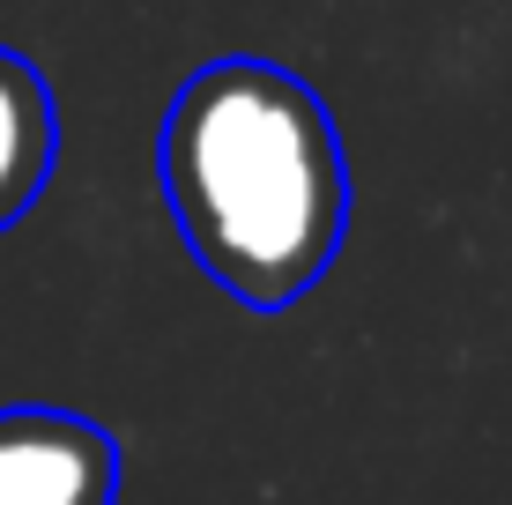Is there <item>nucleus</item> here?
<instances>
[{"instance_id":"nucleus-1","label":"nucleus","mask_w":512,"mask_h":505,"mask_svg":"<svg viewBox=\"0 0 512 505\" xmlns=\"http://www.w3.org/2000/svg\"><path fill=\"white\" fill-rule=\"evenodd\" d=\"M164 201L208 283L245 312H282L334 268L349 231V164L320 90L231 52L179 82L164 112Z\"/></svg>"},{"instance_id":"nucleus-2","label":"nucleus","mask_w":512,"mask_h":505,"mask_svg":"<svg viewBox=\"0 0 512 505\" xmlns=\"http://www.w3.org/2000/svg\"><path fill=\"white\" fill-rule=\"evenodd\" d=\"M119 439L75 409H0V505H112Z\"/></svg>"},{"instance_id":"nucleus-3","label":"nucleus","mask_w":512,"mask_h":505,"mask_svg":"<svg viewBox=\"0 0 512 505\" xmlns=\"http://www.w3.org/2000/svg\"><path fill=\"white\" fill-rule=\"evenodd\" d=\"M52 156H60V112H52L45 75L0 45V231L38 208Z\"/></svg>"}]
</instances>
